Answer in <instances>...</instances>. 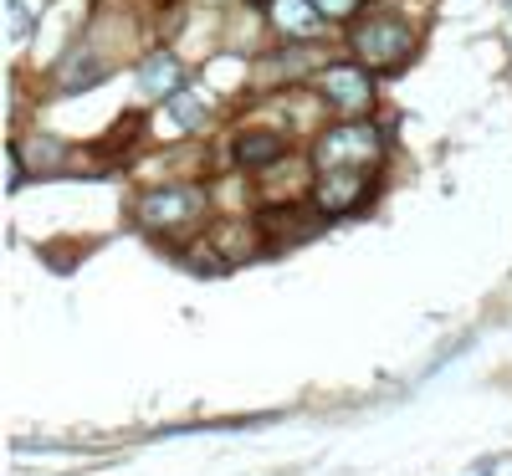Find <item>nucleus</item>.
I'll list each match as a JSON object with an SVG mask.
<instances>
[{
  "instance_id": "nucleus-1",
  "label": "nucleus",
  "mask_w": 512,
  "mask_h": 476,
  "mask_svg": "<svg viewBox=\"0 0 512 476\" xmlns=\"http://www.w3.org/2000/svg\"><path fill=\"white\" fill-rule=\"evenodd\" d=\"M379 149L384 139L374 123H338L318 139V175H374Z\"/></svg>"
},
{
  "instance_id": "nucleus-2",
  "label": "nucleus",
  "mask_w": 512,
  "mask_h": 476,
  "mask_svg": "<svg viewBox=\"0 0 512 476\" xmlns=\"http://www.w3.org/2000/svg\"><path fill=\"white\" fill-rule=\"evenodd\" d=\"M410 47H415V36H410V26H405L400 16H369V21L354 31V52H359V62H364L369 72L400 67V62L410 57Z\"/></svg>"
},
{
  "instance_id": "nucleus-3",
  "label": "nucleus",
  "mask_w": 512,
  "mask_h": 476,
  "mask_svg": "<svg viewBox=\"0 0 512 476\" xmlns=\"http://www.w3.org/2000/svg\"><path fill=\"white\" fill-rule=\"evenodd\" d=\"M200 190H154V195H144V205H139V221L149 226V231H175V226H190V221H200Z\"/></svg>"
},
{
  "instance_id": "nucleus-4",
  "label": "nucleus",
  "mask_w": 512,
  "mask_h": 476,
  "mask_svg": "<svg viewBox=\"0 0 512 476\" xmlns=\"http://www.w3.org/2000/svg\"><path fill=\"white\" fill-rule=\"evenodd\" d=\"M323 98H328L338 113H364L369 98H374V82H369L359 67H328V72H323Z\"/></svg>"
},
{
  "instance_id": "nucleus-5",
  "label": "nucleus",
  "mask_w": 512,
  "mask_h": 476,
  "mask_svg": "<svg viewBox=\"0 0 512 476\" xmlns=\"http://www.w3.org/2000/svg\"><path fill=\"white\" fill-rule=\"evenodd\" d=\"M139 88H144L149 98H175V93H180V62L164 57V52H154V57L139 67Z\"/></svg>"
},
{
  "instance_id": "nucleus-6",
  "label": "nucleus",
  "mask_w": 512,
  "mask_h": 476,
  "mask_svg": "<svg viewBox=\"0 0 512 476\" xmlns=\"http://www.w3.org/2000/svg\"><path fill=\"white\" fill-rule=\"evenodd\" d=\"M272 16L292 36H318L323 31V11L313 6V0H272Z\"/></svg>"
},
{
  "instance_id": "nucleus-7",
  "label": "nucleus",
  "mask_w": 512,
  "mask_h": 476,
  "mask_svg": "<svg viewBox=\"0 0 512 476\" xmlns=\"http://www.w3.org/2000/svg\"><path fill=\"white\" fill-rule=\"evenodd\" d=\"M262 231L267 236H287V241H297V236H313L318 231V221H313V215H292V210H267L262 215Z\"/></svg>"
},
{
  "instance_id": "nucleus-8",
  "label": "nucleus",
  "mask_w": 512,
  "mask_h": 476,
  "mask_svg": "<svg viewBox=\"0 0 512 476\" xmlns=\"http://www.w3.org/2000/svg\"><path fill=\"white\" fill-rule=\"evenodd\" d=\"M103 77V62L88 52V57H82V52H72L67 57V67H62V88L67 93H77V88H93V82Z\"/></svg>"
},
{
  "instance_id": "nucleus-9",
  "label": "nucleus",
  "mask_w": 512,
  "mask_h": 476,
  "mask_svg": "<svg viewBox=\"0 0 512 476\" xmlns=\"http://www.w3.org/2000/svg\"><path fill=\"white\" fill-rule=\"evenodd\" d=\"M236 159L241 164H272V159H282V139L277 134H246L236 144Z\"/></svg>"
},
{
  "instance_id": "nucleus-10",
  "label": "nucleus",
  "mask_w": 512,
  "mask_h": 476,
  "mask_svg": "<svg viewBox=\"0 0 512 476\" xmlns=\"http://www.w3.org/2000/svg\"><path fill=\"white\" fill-rule=\"evenodd\" d=\"M205 98L200 93H175V98H169V118H175L180 128H205Z\"/></svg>"
},
{
  "instance_id": "nucleus-11",
  "label": "nucleus",
  "mask_w": 512,
  "mask_h": 476,
  "mask_svg": "<svg viewBox=\"0 0 512 476\" xmlns=\"http://www.w3.org/2000/svg\"><path fill=\"white\" fill-rule=\"evenodd\" d=\"M6 21H11V41L21 47V41L31 36V11H26V0H6Z\"/></svg>"
},
{
  "instance_id": "nucleus-12",
  "label": "nucleus",
  "mask_w": 512,
  "mask_h": 476,
  "mask_svg": "<svg viewBox=\"0 0 512 476\" xmlns=\"http://www.w3.org/2000/svg\"><path fill=\"white\" fill-rule=\"evenodd\" d=\"M313 6H318L328 21H344V16H354V11H359V0H313Z\"/></svg>"
}]
</instances>
